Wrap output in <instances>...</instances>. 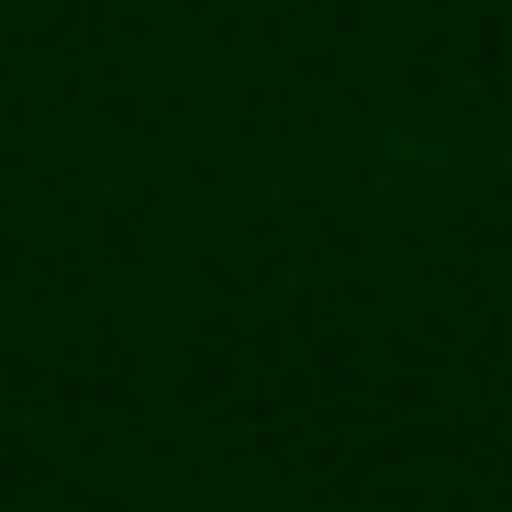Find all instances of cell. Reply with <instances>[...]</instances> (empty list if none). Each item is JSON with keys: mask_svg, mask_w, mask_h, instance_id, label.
<instances>
[]
</instances>
